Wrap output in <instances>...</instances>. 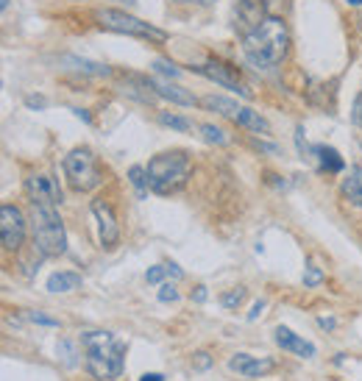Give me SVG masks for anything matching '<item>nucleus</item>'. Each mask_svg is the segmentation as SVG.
<instances>
[{"label": "nucleus", "instance_id": "16", "mask_svg": "<svg viewBox=\"0 0 362 381\" xmlns=\"http://www.w3.org/2000/svg\"><path fill=\"white\" fill-rule=\"evenodd\" d=\"M343 195H346L354 206L362 209V164H354V167L349 170V175L343 178Z\"/></svg>", "mask_w": 362, "mask_h": 381}, {"label": "nucleus", "instance_id": "21", "mask_svg": "<svg viewBox=\"0 0 362 381\" xmlns=\"http://www.w3.org/2000/svg\"><path fill=\"white\" fill-rule=\"evenodd\" d=\"M129 181L134 184V189H137V195H140V198L148 195L150 184H148V170H145L143 164H134V167L129 170Z\"/></svg>", "mask_w": 362, "mask_h": 381}, {"label": "nucleus", "instance_id": "1", "mask_svg": "<svg viewBox=\"0 0 362 381\" xmlns=\"http://www.w3.org/2000/svg\"><path fill=\"white\" fill-rule=\"evenodd\" d=\"M81 348L86 354V370L92 379L112 381L123 376L126 368V342L112 331H84Z\"/></svg>", "mask_w": 362, "mask_h": 381}, {"label": "nucleus", "instance_id": "14", "mask_svg": "<svg viewBox=\"0 0 362 381\" xmlns=\"http://www.w3.org/2000/svg\"><path fill=\"white\" fill-rule=\"evenodd\" d=\"M309 153L318 159V167L326 170V173H340L346 167L343 156L335 151V148H329V145H315V148H309Z\"/></svg>", "mask_w": 362, "mask_h": 381}, {"label": "nucleus", "instance_id": "23", "mask_svg": "<svg viewBox=\"0 0 362 381\" xmlns=\"http://www.w3.org/2000/svg\"><path fill=\"white\" fill-rule=\"evenodd\" d=\"M201 137L209 142V145H228V137H226V131L223 128H217V126H201Z\"/></svg>", "mask_w": 362, "mask_h": 381}, {"label": "nucleus", "instance_id": "27", "mask_svg": "<svg viewBox=\"0 0 362 381\" xmlns=\"http://www.w3.org/2000/svg\"><path fill=\"white\" fill-rule=\"evenodd\" d=\"M153 70L162 73V76H170V78H179V73H181L176 65H170V62H164V59H156V62H153Z\"/></svg>", "mask_w": 362, "mask_h": 381}, {"label": "nucleus", "instance_id": "28", "mask_svg": "<svg viewBox=\"0 0 362 381\" xmlns=\"http://www.w3.org/2000/svg\"><path fill=\"white\" fill-rule=\"evenodd\" d=\"M159 301L162 304H173V301H179V290L167 281V284H162V290H159Z\"/></svg>", "mask_w": 362, "mask_h": 381}, {"label": "nucleus", "instance_id": "8", "mask_svg": "<svg viewBox=\"0 0 362 381\" xmlns=\"http://www.w3.org/2000/svg\"><path fill=\"white\" fill-rule=\"evenodd\" d=\"M25 192H28L31 203H37V206H59L62 203V189L51 175H28Z\"/></svg>", "mask_w": 362, "mask_h": 381}, {"label": "nucleus", "instance_id": "32", "mask_svg": "<svg viewBox=\"0 0 362 381\" xmlns=\"http://www.w3.org/2000/svg\"><path fill=\"white\" fill-rule=\"evenodd\" d=\"M318 326H321L323 331H335V328H337V320H335V317H318Z\"/></svg>", "mask_w": 362, "mask_h": 381}, {"label": "nucleus", "instance_id": "9", "mask_svg": "<svg viewBox=\"0 0 362 381\" xmlns=\"http://www.w3.org/2000/svg\"><path fill=\"white\" fill-rule=\"evenodd\" d=\"M268 20V0H240L237 11H234V28H240V34H251L254 28H259Z\"/></svg>", "mask_w": 362, "mask_h": 381}, {"label": "nucleus", "instance_id": "2", "mask_svg": "<svg viewBox=\"0 0 362 381\" xmlns=\"http://www.w3.org/2000/svg\"><path fill=\"white\" fill-rule=\"evenodd\" d=\"M290 45L287 25L282 17H268L259 28L243 36V53L254 67H273L285 59Z\"/></svg>", "mask_w": 362, "mask_h": 381}, {"label": "nucleus", "instance_id": "5", "mask_svg": "<svg viewBox=\"0 0 362 381\" xmlns=\"http://www.w3.org/2000/svg\"><path fill=\"white\" fill-rule=\"evenodd\" d=\"M65 167V175H67V184H70L75 192H89L95 187L103 184V170L98 164V156L89 151V148H75L65 156L62 161Z\"/></svg>", "mask_w": 362, "mask_h": 381}, {"label": "nucleus", "instance_id": "29", "mask_svg": "<svg viewBox=\"0 0 362 381\" xmlns=\"http://www.w3.org/2000/svg\"><path fill=\"white\" fill-rule=\"evenodd\" d=\"M193 368H195V370H207V368H212V356H209L207 351H198V354H195V359H193Z\"/></svg>", "mask_w": 362, "mask_h": 381}, {"label": "nucleus", "instance_id": "34", "mask_svg": "<svg viewBox=\"0 0 362 381\" xmlns=\"http://www.w3.org/2000/svg\"><path fill=\"white\" fill-rule=\"evenodd\" d=\"M262 309H265V301H257V304H254V309H251V312H248V320H251V323H254V320H257V317H259V314H262Z\"/></svg>", "mask_w": 362, "mask_h": 381}, {"label": "nucleus", "instance_id": "10", "mask_svg": "<svg viewBox=\"0 0 362 381\" xmlns=\"http://www.w3.org/2000/svg\"><path fill=\"white\" fill-rule=\"evenodd\" d=\"M276 368L271 356H251V354H234L228 359V370L243 379H262Z\"/></svg>", "mask_w": 362, "mask_h": 381}, {"label": "nucleus", "instance_id": "36", "mask_svg": "<svg viewBox=\"0 0 362 381\" xmlns=\"http://www.w3.org/2000/svg\"><path fill=\"white\" fill-rule=\"evenodd\" d=\"M140 381H164V376H162V373H145Z\"/></svg>", "mask_w": 362, "mask_h": 381}, {"label": "nucleus", "instance_id": "31", "mask_svg": "<svg viewBox=\"0 0 362 381\" xmlns=\"http://www.w3.org/2000/svg\"><path fill=\"white\" fill-rule=\"evenodd\" d=\"M351 120L357 123L362 128V95H357V100H354V109H351Z\"/></svg>", "mask_w": 362, "mask_h": 381}, {"label": "nucleus", "instance_id": "3", "mask_svg": "<svg viewBox=\"0 0 362 381\" xmlns=\"http://www.w3.org/2000/svg\"><path fill=\"white\" fill-rule=\"evenodd\" d=\"M148 184L156 195H173L179 192L190 178V156L184 151L159 153L148 161Z\"/></svg>", "mask_w": 362, "mask_h": 381}, {"label": "nucleus", "instance_id": "13", "mask_svg": "<svg viewBox=\"0 0 362 381\" xmlns=\"http://www.w3.org/2000/svg\"><path fill=\"white\" fill-rule=\"evenodd\" d=\"M273 340H276V345H279L282 351H290V354H295V356H301V359H312V356H315V345L306 342L304 337H298L295 331H290L287 326H279V328L273 331Z\"/></svg>", "mask_w": 362, "mask_h": 381}, {"label": "nucleus", "instance_id": "39", "mask_svg": "<svg viewBox=\"0 0 362 381\" xmlns=\"http://www.w3.org/2000/svg\"><path fill=\"white\" fill-rule=\"evenodd\" d=\"M0 6H3V8H8V0H0Z\"/></svg>", "mask_w": 362, "mask_h": 381}, {"label": "nucleus", "instance_id": "19", "mask_svg": "<svg viewBox=\"0 0 362 381\" xmlns=\"http://www.w3.org/2000/svg\"><path fill=\"white\" fill-rule=\"evenodd\" d=\"M78 287H81V276H78V273L62 270V273H53V276L48 279V293H72V290H78Z\"/></svg>", "mask_w": 362, "mask_h": 381}, {"label": "nucleus", "instance_id": "25", "mask_svg": "<svg viewBox=\"0 0 362 381\" xmlns=\"http://www.w3.org/2000/svg\"><path fill=\"white\" fill-rule=\"evenodd\" d=\"M164 276H170V273H167V265H153V267L145 273V281H148V284H159Z\"/></svg>", "mask_w": 362, "mask_h": 381}, {"label": "nucleus", "instance_id": "22", "mask_svg": "<svg viewBox=\"0 0 362 381\" xmlns=\"http://www.w3.org/2000/svg\"><path fill=\"white\" fill-rule=\"evenodd\" d=\"M159 123L173 128V131H193V120L181 117V114H170V112H159Z\"/></svg>", "mask_w": 362, "mask_h": 381}, {"label": "nucleus", "instance_id": "18", "mask_svg": "<svg viewBox=\"0 0 362 381\" xmlns=\"http://www.w3.org/2000/svg\"><path fill=\"white\" fill-rule=\"evenodd\" d=\"M237 126H243V128H248L254 134H271V123L259 112H254V109H243L237 114Z\"/></svg>", "mask_w": 362, "mask_h": 381}, {"label": "nucleus", "instance_id": "38", "mask_svg": "<svg viewBox=\"0 0 362 381\" xmlns=\"http://www.w3.org/2000/svg\"><path fill=\"white\" fill-rule=\"evenodd\" d=\"M349 3H351V6H362V0H349Z\"/></svg>", "mask_w": 362, "mask_h": 381}, {"label": "nucleus", "instance_id": "11", "mask_svg": "<svg viewBox=\"0 0 362 381\" xmlns=\"http://www.w3.org/2000/svg\"><path fill=\"white\" fill-rule=\"evenodd\" d=\"M201 76H207L209 81H215L220 86H226V89H234L237 95H243V98H248V89L237 81L234 76V67H228V65H223V62H207V65H201V67H195Z\"/></svg>", "mask_w": 362, "mask_h": 381}, {"label": "nucleus", "instance_id": "33", "mask_svg": "<svg viewBox=\"0 0 362 381\" xmlns=\"http://www.w3.org/2000/svg\"><path fill=\"white\" fill-rule=\"evenodd\" d=\"M59 354H65V362H67V365H75V359H72V345L70 342H62V345H59Z\"/></svg>", "mask_w": 362, "mask_h": 381}, {"label": "nucleus", "instance_id": "12", "mask_svg": "<svg viewBox=\"0 0 362 381\" xmlns=\"http://www.w3.org/2000/svg\"><path fill=\"white\" fill-rule=\"evenodd\" d=\"M92 212H95V218H98L101 242H103L106 248L117 245V239H120V229H117V220H115V215H112V206H109V203H103V201H95V203H92Z\"/></svg>", "mask_w": 362, "mask_h": 381}, {"label": "nucleus", "instance_id": "37", "mask_svg": "<svg viewBox=\"0 0 362 381\" xmlns=\"http://www.w3.org/2000/svg\"><path fill=\"white\" fill-rule=\"evenodd\" d=\"M176 3H195V6H212L215 0H176Z\"/></svg>", "mask_w": 362, "mask_h": 381}, {"label": "nucleus", "instance_id": "6", "mask_svg": "<svg viewBox=\"0 0 362 381\" xmlns=\"http://www.w3.org/2000/svg\"><path fill=\"white\" fill-rule=\"evenodd\" d=\"M95 20L109 28V31H117V34H129V36H140V39H150V42H164L167 34L150 22H145L140 17H131L126 11H117V8H98L95 11Z\"/></svg>", "mask_w": 362, "mask_h": 381}, {"label": "nucleus", "instance_id": "4", "mask_svg": "<svg viewBox=\"0 0 362 381\" xmlns=\"http://www.w3.org/2000/svg\"><path fill=\"white\" fill-rule=\"evenodd\" d=\"M31 223H34V242L42 250V256H62L67 250V234L65 223L56 212V206H37L31 203Z\"/></svg>", "mask_w": 362, "mask_h": 381}, {"label": "nucleus", "instance_id": "26", "mask_svg": "<svg viewBox=\"0 0 362 381\" xmlns=\"http://www.w3.org/2000/svg\"><path fill=\"white\" fill-rule=\"evenodd\" d=\"M323 281V273L315 267V265H306V273H304V287H318Z\"/></svg>", "mask_w": 362, "mask_h": 381}, {"label": "nucleus", "instance_id": "35", "mask_svg": "<svg viewBox=\"0 0 362 381\" xmlns=\"http://www.w3.org/2000/svg\"><path fill=\"white\" fill-rule=\"evenodd\" d=\"M193 301H195V304H204V301H207V287H195Z\"/></svg>", "mask_w": 362, "mask_h": 381}, {"label": "nucleus", "instance_id": "7", "mask_svg": "<svg viewBox=\"0 0 362 381\" xmlns=\"http://www.w3.org/2000/svg\"><path fill=\"white\" fill-rule=\"evenodd\" d=\"M0 236H3V248L8 250H17L25 239V218L11 203H3L0 209Z\"/></svg>", "mask_w": 362, "mask_h": 381}, {"label": "nucleus", "instance_id": "15", "mask_svg": "<svg viewBox=\"0 0 362 381\" xmlns=\"http://www.w3.org/2000/svg\"><path fill=\"white\" fill-rule=\"evenodd\" d=\"M156 92H159L162 98H167L170 103H179V106H195V103H198L195 95H190L184 86H176V83H170V81H159V83H156Z\"/></svg>", "mask_w": 362, "mask_h": 381}, {"label": "nucleus", "instance_id": "30", "mask_svg": "<svg viewBox=\"0 0 362 381\" xmlns=\"http://www.w3.org/2000/svg\"><path fill=\"white\" fill-rule=\"evenodd\" d=\"M28 317H31L34 323H39V326H51V328H56V326H59V320H56V317H48V314H42V312H31Z\"/></svg>", "mask_w": 362, "mask_h": 381}, {"label": "nucleus", "instance_id": "17", "mask_svg": "<svg viewBox=\"0 0 362 381\" xmlns=\"http://www.w3.org/2000/svg\"><path fill=\"white\" fill-rule=\"evenodd\" d=\"M201 106L209 109V112L223 114V117H231V120H237V114L243 112L234 100H228V98H223V95H207V98H201Z\"/></svg>", "mask_w": 362, "mask_h": 381}, {"label": "nucleus", "instance_id": "20", "mask_svg": "<svg viewBox=\"0 0 362 381\" xmlns=\"http://www.w3.org/2000/svg\"><path fill=\"white\" fill-rule=\"evenodd\" d=\"M65 65H72V70L86 73V76H109V67H106V65H95V62H86V59L67 56V59H65Z\"/></svg>", "mask_w": 362, "mask_h": 381}, {"label": "nucleus", "instance_id": "24", "mask_svg": "<svg viewBox=\"0 0 362 381\" xmlns=\"http://www.w3.org/2000/svg\"><path fill=\"white\" fill-rule=\"evenodd\" d=\"M245 301V287H237V290H228V293H223V298H220V304L226 306V309H237V306Z\"/></svg>", "mask_w": 362, "mask_h": 381}]
</instances>
